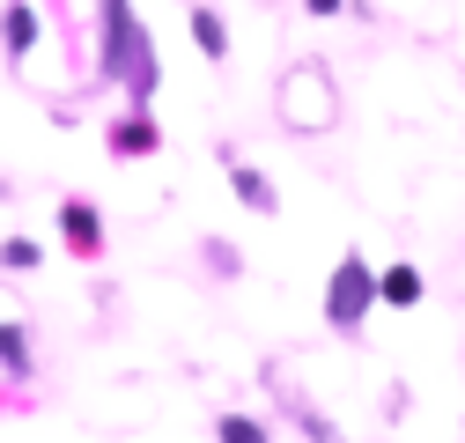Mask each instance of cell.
<instances>
[{"mask_svg":"<svg viewBox=\"0 0 465 443\" xmlns=\"http://www.w3.org/2000/svg\"><path fill=\"white\" fill-rule=\"evenodd\" d=\"M362 303H370V273L347 259V266H340V281H332V318H362Z\"/></svg>","mask_w":465,"mask_h":443,"instance_id":"6da1fadb","label":"cell"},{"mask_svg":"<svg viewBox=\"0 0 465 443\" xmlns=\"http://www.w3.org/2000/svg\"><path fill=\"white\" fill-rule=\"evenodd\" d=\"M377 289H384L391 303H414V296H421V273H414V266H391V273H384Z\"/></svg>","mask_w":465,"mask_h":443,"instance_id":"7a4b0ae2","label":"cell"},{"mask_svg":"<svg viewBox=\"0 0 465 443\" xmlns=\"http://www.w3.org/2000/svg\"><path fill=\"white\" fill-rule=\"evenodd\" d=\"M193 30H200V52H222V23L214 15H193Z\"/></svg>","mask_w":465,"mask_h":443,"instance_id":"3957f363","label":"cell"},{"mask_svg":"<svg viewBox=\"0 0 465 443\" xmlns=\"http://www.w3.org/2000/svg\"><path fill=\"white\" fill-rule=\"evenodd\" d=\"M8 37H15V52H23L30 37H37V30H30V8H15V15H8Z\"/></svg>","mask_w":465,"mask_h":443,"instance_id":"277c9868","label":"cell"}]
</instances>
